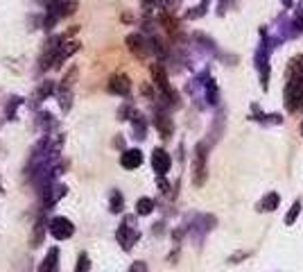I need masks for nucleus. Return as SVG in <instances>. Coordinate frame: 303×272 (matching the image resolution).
I'll use <instances>...</instances> for the list:
<instances>
[{"instance_id": "obj_1", "label": "nucleus", "mask_w": 303, "mask_h": 272, "mask_svg": "<svg viewBox=\"0 0 303 272\" xmlns=\"http://www.w3.org/2000/svg\"><path fill=\"white\" fill-rule=\"evenodd\" d=\"M285 100L290 111L303 109V57L292 59L290 64L287 84H285Z\"/></svg>"}, {"instance_id": "obj_2", "label": "nucleus", "mask_w": 303, "mask_h": 272, "mask_svg": "<svg viewBox=\"0 0 303 272\" xmlns=\"http://www.w3.org/2000/svg\"><path fill=\"white\" fill-rule=\"evenodd\" d=\"M208 145L206 143H197L195 148V161H193V184L195 186H204L208 168H206V159H208Z\"/></svg>"}, {"instance_id": "obj_3", "label": "nucleus", "mask_w": 303, "mask_h": 272, "mask_svg": "<svg viewBox=\"0 0 303 272\" xmlns=\"http://www.w3.org/2000/svg\"><path fill=\"white\" fill-rule=\"evenodd\" d=\"M138 229H136V222H134V218L131 216H127V218L123 220V225L118 227V231H116V238H118V243L123 245V249H131L134 247V243L138 241Z\"/></svg>"}, {"instance_id": "obj_4", "label": "nucleus", "mask_w": 303, "mask_h": 272, "mask_svg": "<svg viewBox=\"0 0 303 272\" xmlns=\"http://www.w3.org/2000/svg\"><path fill=\"white\" fill-rule=\"evenodd\" d=\"M50 234H52L57 241H68L73 234H75V225H73V220H68L66 216H57V218L50 220V225H48Z\"/></svg>"}, {"instance_id": "obj_5", "label": "nucleus", "mask_w": 303, "mask_h": 272, "mask_svg": "<svg viewBox=\"0 0 303 272\" xmlns=\"http://www.w3.org/2000/svg\"><path fill=\"white\" fill-rule=\"evenodd\" d=\"M152 77H154V82H156V86H158V89H161V93H163L170 102H175V105H177V93H175V89L170 86L168 75H165L163 66H161V64H154V66H152Z\"/></svg>"}, {"instance_id": "obj_6", "label": "nucleus", "mask_w": 303, "mask_h": 272, "mask_svg": "<svg viewBox=\"0 0 303 272\" xmlns=\"http://www.w3.org/2000/svg\"><path fill=\"white\" fill-rule=\"evenodd\" d=\"M170 166H172V159H170V154L165 152L163 148H156L154 152H152V168H154L156 175L163 177L165 172L170 170Z\"/></svg>"}, {"instance_id": "obj_7", "label": "nucleus", "mask_w": 303, "mask_h": 272, "mask_svg": "<svg viewBox=\"0 0 303 272\" xmlns=\"http://www.w3.org/2000/svg\"><path fill=\"white\" fill-rule=\"evenodd\" d=\"M109 91H111V93H116V95H129V91H131V82H129V77L123 75V73L111 75Z\"/></svg>"}, {"instance_id": "obj_8", "label": "nucleus", "mask_w": 303, "mask_h": 272, "mask_svg": "<svg viewBox=\"0 0 303 272\" xmlns=\"http://www.w3.org/2000/svg\"><path fill=\"white\" fill-rule=\"evenodd\" d=\"M140 163H143V152L140 150H125L123 157H120V166L125 170H136Z\"/></svg>"}, {"instance_id": "obj_9", "label": "nucleus", "mask_w": 303, "mask_h": 272, "mask_svg": "<svg viewBox=\"0 0 303 272\" xmlns=\"http://www.w3.org/2000/svg\"><path fill=\"white\" fill-rule=\"evenodd\" d=\"M39 272H59V247H50L48 249L46 259L39 266Z\"/></svg>"}, {"instance_id": "obj_10", "label": "nucleus", "mask_w": 303, "mask_h": 272, "mask_svg": "<svg viewBox=\"0 0 303 272\" xmlns=\"http://www.w3.org/2000/svg\"><path fill=\"white\" fill-rule=\"evenodd\" d=\"M127 46H129V50H131L136 57H145V54H147L145 39H143L140 34H129L127 36Z\"/></svg>"}, {"instance_id": "obj_11", "label": "nucleus", "mask_w": 303, "mask_h": 272, "mask_svg": "<svg viewBox=\"0 0 303 272\" xmlns=\"http://www.w3.org/2000/svg\"><path fill=\"white\" fill-rule=\"evenodd\" d=\"M154 125H156V130L161 132L163 138H170V134H172V120H170L165 113H156V116H154Z\"/></svg>"}, {"instance_id": "obj_12", "label": "nucleus", "mask_w": 303, "mask_h": 272, "mask_svg": "<svg viewBox=\"0 0 303 272\" xmlns=\"http://www.w3.org/2000/svg\"><path fill=\"white\" fill-rule=\"evenodd\" d=\"M50 225V222H46V220H39V222H36V227H34V234H32V247H39V245H41L43 243V236H46V227Z\"/></svg>"}, {"instance_id": "obj_13", "label": "nucleus", "mask_w": 303, "mask_h": 272, "mask_svg": "<svg viewBox=\"0 0 303 272\" xmlns=\"http://www.w3.org/2000/svg\"><path fill=\"white\" fill-rule=\"evenodd\" d=\"M152 211H154V200H152V197H140V200L136 202V213H138V216H150Z\"/></svg>"}, {"instance_id": "obj_14", "label": "nucleus", "mask_w": 303, "mask_h": 272, "mask_svg": "<svg viewBox=\"0 0 303 272\" xmlns=\"http://www.w3.org/2000/svg\"><path fill=\"white\" fill-rule=\"evenodd\" d=\"M278 202H280V197L276 195V193H269V195L260 202L258 209H260V211H276V209H278Z\"/></svg>"}, {"instance_id": "obj_15", "label": "nucleus", "mask_w": 303, "mask_h": 272, "mask_svg": "<svg viewBox=\"0 0 303 272\" xmlns=\"http://www.w3.org/2000/svg\"><path fill=\"white\" fill-rule=\"evenodd\" d=\"M123 207H125L123 193H120V190H113V193H111V200H109L111 213H120V211H123Z\"/></svg>"}, {"instance_id": "obj_16", "label": "nucleus", "mask_w": 303, "mask_h": 272, "mask_svg": "<svg viewBox=\"0 0 303 272\" xmlns=\"http://www.w3.org/2000/svg\"><path fill=\"white\" fill-rule=\"evenodd\" d=\"M88 270H91V259H88L86 252H79V256H77L75 272H88Z\"/></svg>"}, {"instance_id": "obj_17", "label": "nucleus", "mask_w": 303, "mask_h": 272, "mask_svg": "<svg viewBox=\"0 0 303 272\" xmlns=\"http://www.w3.org/2000/svg\"><path fill=\"white\" fill-rule=\"evenodd\" d=\"M299 213H301V202H294V204H292V209H290V213H287V218H285V225H294V222H297V216Z\"/></svg>"}, {"instance_id": "obj_18", "label": "nucleus", "mask_w": 303, "mask_h": 272, "mask_svg": "<svg viewBox=\"0 0 303 272\" xmlns=\"http://www.w3.org/2000/svg\"><path fill=\"white\" fill-rule=\"evenodd\" d=\"M208 5H210V0H204L202 5L195 7V12H188V18H199V16H204L206 9H208Z\"/></svg>"}, {"instance_id": "obj_19", "label": "nucleus", "mask_w": 303, "mask_h": 272, "mask_svg": "<svg viewBox=\"0 0 303 272\" xmlns=\"http://www.w3.org/2000/svg\"><path fill=\"white\" fill-rule=\"evenodd\" d=\"M134 127H136V138H145V123L140 120V116H136Z\"/></svg>"}, {"instance_id": "obj_20", "label": "nucleus", "mask_w": 303, "mask_h": 272, "mask_svg": "<svg viewBox=\"0 0 303 272\" xmlns=\"http://www.w3.org/2000/svg\"><path fill=\"white\" fill-rule=\"evenodd\" d=\"M129 272H147V263L145 261H136V263H131Z\"/></svg>"}, {"instance_id": "obj_21", "label": "nucleus", "mask_w": 303, "mask_h": 272, "mask_svg": "<svg viewBox=\"0 0 303 272\" xmlns=\"http://www.w3.org/2000/svg\"><path fill=\"white\" fill-rule=\"evenodd\" d=\"M208 102H213V105L217 102V89H215V84H213V80L208 82Z\"/></svg>"}, {"instance_id": "obj_22", "label": "nucleus", "mask_w": 303, "mask_h": 272, "mask_svg": "<svg viewBox=\"0 0 303 272\" xmlns=\"http://www.w3.org/2000/svg\"><path fill=\"white\" fill-rule=\"evenodd\" d=\"M50 91H52V84H50V82H46V84H43V86H41V89H39V98H46V95L50 93Z\"/></svg>"}, {"instance_id": "obj_23", "label": "nucleus", "mask_w": 303, "mask_h": 272, "mask_svg": "<svg viewBox=\"0 0 303 272\" xmlns=\"http://www.w3.org/2000/svg\"><path fill=\"white\" fill-rule=\"evenodd\" d=\"M0 193H2V186H0Z\"/></svg>"}, {"instance_id": "obj_24", "label": "nucleus", "mask_w": 303, "mask_h": 272, "mask_svg": "<svg viewBox=\"0 0 303 272\" xmlns=\"http://www.w3.org/2000/svg\"><path fill=\"white\" fill-rule=\"evenodd\" d=\"M301 130H303V127H301Z\"/></svg>"}]
</instances>
